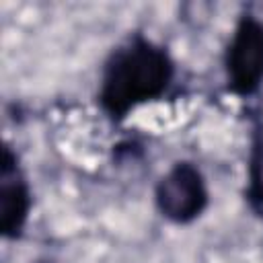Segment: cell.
Here are the masks:
<instances>
[{
    "instance_id": "1",
    "label": "cell",
    "mask_w": 263,
    "mask_h": 263,
    "mask_svg": "<svg viewBox=\"0 0 263 263\" xmlns=\"http://www.w3.org/2000/svg\"><path fill=\"white\" fill-rule=\"evenodd\" d=\"M175 60L164 45L134 33L107 58L97 103L111 121H123L138 107L162 99L175 80Z\"/></svg>"
},
{
    "instance_id": "2",
    "label": "cell",
    "mask_w": 263,
    "mask_h": 263,
    "mask_svg": "<svg viewBox=\"0 0 263 263\" xmlns=\"http://www.w3.org/2000/svg\"><path fill=\"white\" fill-rule=\"evenodd\" d=\"M224 76L228 92L253 97L263 86V21L242 12L224 51Z\"/></svg>"
},
{
    "instance_id": "5",
    "label": "cell",
    "mask_w": 263,
    "mask_h": 263,
    "mask_svg": "<svg viewBox=\"0 0 263 263\" xmlns=\"http://www.w3.org/2000/svg\"><path fill=\"white\" fill-rule=\"evenodd\" d=\"M245 201L257 216H263V121L253 123Z\"/></svg>"
},
{
    "instance_id": "4",
    "label": "cell",
    "mask_w": 263,
    "mask_h": 263,
    "mask_svg": "<svg viewBox=\"0 0 263 263\" xmlns=\"http://www.w3.org/2000/svg\"><path fill=\"white\" fill-rule=\"evenodd\" d=\"M33 208V193L27 175L10 146L2 148L0 160V234L4 240H18L25 234Z\"/></svg>"
},
{
    "instance_id": "3",
    "label": "cell",
    "mask_w": 263,
    "mask_h": 263,
    "mask_svg": "<svg viewBox=\"0 0 263 263\" xmlns=\"http://www.w3.org/2000/svg\"><path fill=\"white\" fill-rule=\"evenodd\" d=\"M154 205L171 224L185 226L203 216L210 189L201 168L191 160H177L154 187Z\"/></svg>"
}]
</instances>
